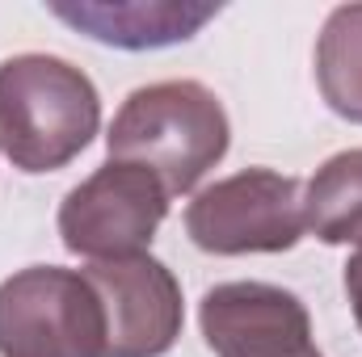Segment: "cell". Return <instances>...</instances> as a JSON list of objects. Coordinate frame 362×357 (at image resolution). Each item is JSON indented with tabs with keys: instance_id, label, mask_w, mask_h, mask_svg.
I'll return each instance as SVG.
<instances>
[{
	"instance_id": "cell-9",
	"label": "cell",
	"mask_w": 362,
	"mask_h": 357,
	"mask_svg": "<svg viewBox=\"0 0 362 357\" xmlns=\"http://www.w3.org/2000/svg\"><path fill=\"white\" fill-rule=\"evenodd\" d=\"M303 223L320 244L362 248V147L329 156L303 189Z\"/></svg>"
},
{
	"instance_id": "cell-6",
	"label": "cell",
	"mask_w": 362,
	"mask_h": 357,
	"mask_svg": "<svg viewBox=\"0 0 362 357\" xmlns=\"http://www.w3.org/2000/svg\"><path fill=\"white\" fill-rule=\"evenodd\" d=\"M105 311V357H165L181 337L185 303L173 269L148 253L81 269Z\"/></svg>"
},
{
	"instance_id": "cell-10",
	"label": "cell",
	"mask_w": 362,
	"mask_h": 357,
	"mask_svg": "<svg viewBox=\"0 0 362 357\" xmlns=\"http://www.w3.org/2000/svg\"><path fill=\"white\" fill-rule=\"evenodd\" d=\"M316 85L325 105L362 126V4H337L316 38Z\"/></svg>"
},
{
	"instance_id": "cell-5",
	"label": "cell",
	"mask_w": 362,
	"mask_h": 357,
	"mask_svg": "<svg viewBox=\"0 0 362 357\" xmlns=\"http://www.w3.org/2000/svg\"><path fill=\"white\" fill-rule=\"evenodd\" d=\"M169 214V189L139 164L105 160L59 202V240L72 257L122 261L152 248Z\"/></svg>"
},
{
	"instance_id": "cell-2",
	"label": "cell",
	"mask_w": 362,
	"mask_h": 357,
	"mask_svg": "<svg viewBox=\"0 0 362 357\" xmlns=\"http://www.w3.org/2000/svg\"><path fill=\"white\" fill-rule=\"evenodd\" d=\"M101 97L59 55H13L0 63V152L17 173H59L93 143Z\"/></svg>"
},
{
	"instance_id": "cell-12",
	"label": "cell",
	"mask_w": 362,
	"mask_h": 357,
	"mask_svg": "<svg viewBox=\"0 0 362 357\" xmlns=\"http://www.w3.org/2000/svg\"><path fill=\"white\" fill-rule=\"evenodd\" d=\"M291 357H325V353H320V349L312 345V349H303V353H291Z\"/></svg>"
},
{
	"instance_id": "cell-8",
	"label": "cell",
	"mask_w": 362,
	"mask_h": 357,
	"mask_svg": "<svg viewBox=\"0 0 362 357\" xmlns=\"http://www.w3.org/2000/svg\"><path fill=\"white\" fill-rule=\"evenodd\" d=\"M47 8L85 38L118 51L177 47L219 17V4L206 0H51Z\"/></svg>"
},
{
	"instance_id": "cell-7",
	"label": "cell",
	"mask_w": 362,
	"mask_h": 357,
	"mask_svg": "<svg viewBox=\"0 0 362 357\" xmlns=\"http://www.w3.org/2000/svg\"><path fill=\"white\" fill-rule=\"evenodd\" d=\"M198 324L215 357H291L316 345L299 294L270 282L211 286L202 294Z\"/></svg>"
},
{
	"instance_id": "cell-1",
	"label": "cell",
	"mask_w": 362,
	"mask_h": 357,
	"mask_svg": "<svg viewBox=\"0 0 362 357\" xmlns=\"http://www.w3.org/2000/svg\"><path fill=\"white\" fill-rule=\"evenodd\" d=\"M228 109L198 80H160L135 89L118 105L105 135L110 160L148 169L160 177L169 198L189 193L228 156Z\"/></svg>"
},
{
	"instance_id": "cell-3",
	"label": "cell",
	"mask_w": 362,
	"mask_h": 357,
	"mask_svg": "<svg viewBox=\"0 0 362 357\" xmlns=\"http://www.w3.org/2000/svg\"><path fill=\"white\" fill-rule=\"evenodd\" d=\"M0 357H105V311L89 277L64 265L4 277Z\"/></svg>"
},
{
	"instance_id": "cell-11",
	"label": "cell",
	"mask_w": 362,
	"mask_h": 357,
	"mask_svg": "<svg viewBox=\"0 0 362 357\" xmlns=\"http://www.w3.org/2000/svg\"><path fill=\"white\" fill-rule=\"evenodd\" d=\"M346 298H350L354 324H358V332H362V248H354V257L346 261Z\"/></svg>"
},
{
	"instance_id": "cell-4",
	"label": "cell",
	"mask_w": 362,
	"mask_h": 357,
	"mask_svg": "<svg viewBox=\"0 0 362 357\" xmlns=\"http://www.w3.org/2000/svg\"><path fill=\"white\" fill-rule=\"evenodd\" d=\"M303 185L274 169H245L194 193L185 236L211 257L286 253L303 240Z\"/></svg>"
}]
</instances>
